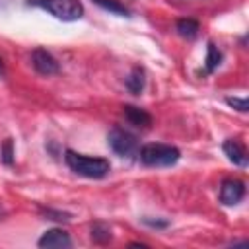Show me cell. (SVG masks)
<instances>
[{
  "instance_id": "cell-3",
  "label": "cell",
  "mask_w": 249,
  "mask_h": 249,
  "mask_svg": "<svg viewBox=\"0 0 249 249\" xmlns=\"http://www.w3.org/2000/svg\"><path fill=\"white\" fill-rule=\"evenodd\" d=\"M27 4L43 8L60 21H76L84 16V6L80 0H29Z\"/></svg>"
},
{
  "instance_id": "cell-5",
  "label": "cell",
  "mask_w": 249,
  "mask_h": 249,
  "mask_svg": "<svg viewBox=\"0 0 249 249\" xmlns=\"http://www.w3.org/2000/svg\"><path fill=\"white\" fill-rule=\"evenodd\" d=\"M31 66L41 76H54L60 70V64L56 62V58L43 47H37L31 51Z\"/></svg>"
},
{
  "instance_id": "cell-2",
  "label": "cell",
  "mask_w": 249,
  "mask_h": 249,
  "mask_svg": "<svg viewBox=\"0 0 249 249\" xmlns=\"http://www.w3.org/2000/svg\"><path fill=\"white\" fill-rule=\"evenodd\" d=\"M144 165L148 167H169L175 165L181 158V150L171 146V144H160V142H152V144H144L138 150L136 156Z\"/></svg>"
},
{
  "instance_id": "cell-15",
  "label": "cell",
  "mask_w": 249,
  "mask_h": 249,
  "mask_svg": "<svg viewBox=\"0 0 249 249\" xmlns=\"http://www.w3.org/2000/svg\"><path fill=\"white\" fill-rule=\"evenodd\" d=\"M0 160L4 165H14V142L12 138H6L0 148Z\"/></svg>"
},
{
  "instance_id": "cell-16",
  "label": "cell",
  "mask_w": 249,
  "mask_h": 249,
  "mask_svg": "<svg viewBox=\"0 0 249 249\" xmlns=\"http://www.w3.org/2000/svg\"><path fill=\"white\" fill-rule=\"evenodd\" d=\"M43 216L47 220H54V222H68L72 220V214L70 212H62V210H54V208H41Z\"/></svg>"
},
{
  "instance_id": "cell-18",
  "label": "cell",
  "mask_w": 249,
  "mask_h": 249,
  "mask_svg": "<svg viewBox=\"0 0 249 249\" xmlns=\"http://www.w3.org/2000/svg\"><path fill=\"white\" fill-rule=\"evenodd\" d=\"M142 224H146V226H150V228H156V230H165V228L169 226V220H160V218H156V220H152V218H142Z\"/></svg>"
},
{
  "instance_id": "cell-7",
  "label": "cell",
  "mask_w": 249,
  "mask_h": 249,
  "mask_svg": "<svg viewBox=\"0 0 249 249\" xmlns=\"http://www.w3.org/2000/svg\"><path fill=\"white\" fill-rule=\"evenodd\" d=\"M222 150L233 165L247 167V150H245V144L239 138H226L224 144H222Z\"/></svg>"
},
{
  "instance_id": "cell-12",
  "label": "cell",
  "mask_w": 249,
  "mask_h": 249,
  "mask_svg": "<svg viewBox=\"0 0 249 249\" xmlns=\"http://www.w3.org/2000/svg\"><path fill=\"white\" fill-rule=\"evenodd\" d=\"M175 31L183 37V39H195L196 35H198V31H200V23L196 21V19H193V18H181V19H177V23H175Z\"/></svg>"
},
{
  "instance_id": "cell-4",
  "label": "cell",
  "mask_w": 249,
  "mask_h": 249,
  "mask_svg": "<svg viewBox=\"0 0 249 249\" xmlns=\"http://www.w3.org/2000/svg\"><path fill=\"white\" fill-rule=\"evenodd\" d=\"M107 144H109V148H111L117 156L126 158V160L136 158V156H138V150H140L138 138H136L132 132H128V130H124V128H121V126H115V128L109 130V134H107Z\"/></svg>"
},
{
  "instance_id": "cell-6",
  "label": "cell",
  "mask_w": 249,
  "mask_h": 249,
  "mask_svg": "<svg viewBox=\"0 0 249 249\" xmlns=\"http://www.w3.org/2000/svg\"><path fill=\"white\" fill-rule=\"evenodd\" d=\"M220 202L224 206H235L245 196V183L241 179H224L220 185Z\"/></svg>"
},
{
  "instance_id": "cell-13",
  "label": "cell",
  "mask_w": 249,
  "mask_h": 249,
  "mask_svg": "<svg viewBox=\"0 0 249 249\" xmlns=\"http://www.w3.org/2000/svg\"><path fill=\"white\" fill-rule=\"evenodd\" d=\"M113 239V233H111V228L103 222H95L91 226V241L97 243V245H105Z\"/></svg>"
},
{
  "instance_id": "cell-17",
  "label": "cell",
  "mask_w": 249,
  "mask_h": 249,
  "mask_svg": "<svg viewBox=\"0 0 249 249\" xmlns=\"http://www.w3.org/2000/svg\"><path fill=\"white\" fill-rule=\"evenodd\" d=\"M224 101H226V105H230V107L237 109L239 113H245V111L249 109V103H247V99H245V97H226Z\"/></svg>"
},
{
  "instance_id": "cell-1",
  "label": "cell",
  "mask_w": 249,
  "mask_h": 249,
  "mask_svg": "<svg viewBox=\"0 0 249 249\" xmlns=\"http://www.w3.org/2000/svg\"><path fill=\"white\" fill-rule=\"evenodd\" d=\"M64 161L66 165L80 177L86 179H103L109 175L111 171V163L105 158H97V156H86V154H78L74 150H64Z\"/></svg>"
},
{
  "instance_id": "cell-19",
  "label": "cell",
  "mask_w": 249,
  "mask_h": 249,
  "mask_svg": "<svg viewBox=\"0 0 249 249\" xmlns=\"http://www.w3.org/2000/svg\"><path fill=\"white\" fill-rule=\"evenodd\" d=\"M6 74V68H4V62H2V58H0V76H4Z\"/></svg>"
},
{
  "instance_id": "cell-10",
  "label": "cell",
  "mask_w": 249,
  "mask_h": 249,
  "mask_svg": "<svg viewBox=\"0 0 249 249\" xmlns=\"http://www.w3.org/2000/svg\"><path fill=\"white\" fill-rule=\"evenodd\" d=\"M222 60H224V53L212 43V41H208L206 43V58H204V70L200 72L202 76H208V74H214L216 70H218V66L222 64Z\"/></svg>"
},
{
  "instance_id": "cell-11",
  "label": "cell",
  "mask_w": 249,
  "mask_h": 249,
  "mask_svg": "<svg viewBox=\"0 0 249 249\" xmlns=\"http://www.w3.org/2000/svg\"><path fill=\"white\" fill-rule=\"evenodd\" d=\"M124 86H126V89H128L132 95H140V93L144 91V88H146V72H144V68L134 66V68L130 70L128 78L124 80Z\"/></svg>"
},
{
  "instance_id": "cell-8",
  "label": "cell",
  "mask_w": 249,
  "mask_h": 249,
  "mask_svg": "<svg viewBox=\"0 0 249 249\" xmlns=\"http://www.w3.org/2000/svg\"><path fill=\"white\" fill-rule=\"evenodd\" d=\"M39 247H56V249H62V247H72V239L70 235L60 230V228H53V230H47L39 241H37Z\"/></svg>"
},
{
  "instance_id": "cell-9",
  "label": "cell",
  "mask_w": 249,
  "mask_h": 249,
  "mask_svg": "<svg viewBox=\"0 0 249 249\" xmlns=\"http://www.w3.org/2000/svg\"><path fill=\"white\" fill-rule=\"evenodd\" d=\"M123 115L130 124H134L138 128H150L152 126V115L146 109H140L136 105H124Z\"/></svg>"
},
{
  "instance_id": "cell-14",
  "label": "cell",
  "mask_w": 249,
  "mask_h": 249,
  "mask_svg": "<svg viewBox=\"0 0 249 249\" xmlns=\"http://www.w3.org/2000/svg\"><path fill=\"white\" fill-rule=\"evenodd\" d=\"M95 6H99V8H103V10H107V12H111V14H117V16H121V18H130V10L124 6V4H121L119 0H91Z\"/></svg>"
},
{
  "instance_id": "cell-20",
  "label": "cell",
  "mask_w": 249,
  "mask_h": 249,
  "mask_svg": "<svg viewBox=\"0 0 249 249\" xmlns=\"http://www.w3.org/2000/svg\"><path fill=\"white\" fill-rule=\"evenodd\" d=\"M4 216H6V210L0 206V220H4Z\"/></svg>"
}]
</instances>
